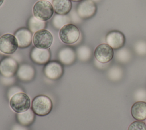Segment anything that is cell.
Returning <instances> with one entry per match:
<instances>
[{"label": "cell", "instance_id": "obj_21", "mask_svg": "<svg viewBox=\"0 0 146 130\" xmlns=\"http://www.w3.org/2000/svg\"><path fill=\"white\" fill-rule=\"evenodd\" d=\"M131 52L130 51L125 48H121L117 51L116 58L117 60L122 63H125L129 61L131 58Z\"/></svg>", "mask_w": 146, "mask_h": 130}, {"label": "cell", "instance_id": "obj_20", "mask_svg": "<svg viewBox=\"0 0 146 130\" xmlns=\"http://www.w3.org/2000/svg\"><path fill=\"white\" fill-rule=\"evenodd\" d=\"M70 19L66 15L56 14L52 19V24L57 29H61L63 26L68 24Z\"/></svg>", "mask_w": 146, "mask_h": 130}, {"label": "cell", "instance_id": "obj_28", "mask_svg": "<svg viewBox=\"0 0 146 130\" xmlns=\"http://www.w3.org/2000/svg\"><path fill=\"white\" fill-rule=\"evenodd\" d=\"M3 1L4 0H0V6L2 5V3H3Z\"/></svg>", "mask_w": 146, "mask_h": 130}, {"label": "cell", "instance_id": "obj_12", "mask_svg": "<svg viewBox=\"0 0 146 130\" xmlns=\"http://www.w3.org/2000/svg\"><path fill=\"white\" fill-rule=\"evenodd\" d=\"M14 36L17 40L18 47L21 48L29 47L33 41L31 31L26 28L19 29L15 32Z\"/></svg>", "mask_w": 146, "mask_h": 130}, {"label": "cell", "instance_id": "obj_22", "mask_svg": "<svg viewBox=\"0 0 146 130\" xmlns=\"http://www.w3.org/2000/svg\"><path fill=\"white\" fill-rule=\"evenodd\" d=\"M123 75L122 70L117 66L112 67L108 72V77L113 80H119Z\"/></svg>", "mask_w": 146, "mask_h": 130}, {"label": "cell", "instance_id": "obj_14", "mask_svg": "<svg viewBox=\"0 0 146 130\" xmlns=\"http://www.w3.org/2000/svg\"><path fill=\"white\" fill-rule=\"evenodd\" d=\"M131 113L136 120L143 121L146 119V102L137 101L131 107Z\"/></svg>", "mask_w": 146, "mask_h": 130}, {"label": "cell", "instance_id": "obj_19", "mask_svg": "<svg viewBox=\"0 0 146 130\" xmlns=\"http://www.w3.org/2000/svg\"><path fill=\"white\" fill-rule=\"evenodd\" d=\"M46 27V22L39 20L35 17H31L29 21V27L30 30L33 32H35Z\"/></svg>", "mask_w": 146, "mask_h": 130}, {"label": "cell", "instance_id": "obj_25", "mask_svg": "<svg viewBox=\"0 0 146 130\" xmlns=\"http://www.w3.org/2000/svg\"><path fill=\"white\" fill-rule=\"evenodd\" d=\"M135 49L136 52L141 55L146 54V42L141 40L137 42L135 46Z\"/></svg>", "mask_w": 146, "mask_h": 130}, {"label": "cell", "instance_id": "obj_1", "mask_svg": "<svg viewBox=\"0 0 146 130\" xmlns=\"http://www.w3.org/2000/svg\"><path fill=\"white\" fill-rule=\"evenodd\" d=\"M31 109L34 113L38 116H46L50 113L52 109V101L46 95H38L32 101Z\"/></svg>", "mask_w": 146, "mask_h": 130}, {"label": "cell", "instance_id": "obj_16", "mask_svg": "<svg viewBox=\"0 0 146 130\" xmlns=\"http://www.w3.org/2000/svg\"><path fill=\"white\" fill-rule=\"evenodd\" d=\"M17 74L19 79L24 82H27L32 80L34 77L35 70L31 66L23 64L18 68Z\"/></svg>", "mask_w": 146, "mask_h": 130}, {"label": "cell", "instance_id": "obj_27", "mask_svg": "<svg viewBox=\"0 0 146 130\" xmlns=\"http://www.w3.org/2000/svg\"><path fill=\"white\" fill-rule=\"evenodd\" d=\"M73 2H80V1H82L83 0H71Z\"/></svg>", "mask_w": 146, "mask_h": 130}, {"label": "cell", "instance_id": "obj_29", "mask_svg": "<svg viewBox=\"0 0 146 130\" xmlns=\"http://www.w3.org/2000/svg\"><path fill=\"white\" fill-rule=\"evenodd\" d=\"M92 1H94H94H99V0H92Z\"/></svg>", "mask_w": 146, "mask_h": 130}, {"label": "cell", "instance_id": "obj_8", "mask_svg": "<svg viewBox=\"0 0 146 130\" xmlns=\"http://www.w3.org/2000/svg\"><path fill=\"white\" fill-rule=\"evenodd\" d=\"M96 5L92 0L82 1L78 5L76 13L82 19H88L93 17L96 11Z\"/></svg>", "mask_w": 146, "mask_h": 130}, {"label": "cell", "instance_id": "obj_23", "mask_svg": "<svg viewBox=\"0 0 146 130\" xmlns=\"http://www.w3.org/2000/svg\"><path fill=\"white\" fill-rule=\"evenodd\" d=\"M91 50L86 46H81L78 49V55L80 59L82 60H88L91 56Z\"/></svg>", "mask_w": 146, "mask_h": 130}, {"label": "cell", "instance_id": "obj_4", "mask_svg": "<svg viewBox=\"0 0 146 130\" xmlns=\"http://www.w3.org/2000/svg\"><path fill=\"white\" fill-rule=\"evenodd\" d=\"M59 36L63 43L67 44H74L79 39L80 31L75 25L68 23L60 29Z\"/></svg>", "mask_w": 146, "mask_h": 130}, {"label": "cell", "instance_id": "obj_11", "mask_svg": "<svg viewBox=\"0 0 146 130\" xmlns=\"http://www.w3.org/2000/svg\"><path fill=\"white\" fill-rule=\"evenodd\" d=\"M44 73L48 79L51 80L58 79L63 74L62 66L58 62H48L44 68Z\"/></svg>", "mask_w": 146, "mask_h": 130}, {"label": "cell", "instance_id": "obj_2", "mask_svg": "<svg viewBox=\"0 0 146 130\" xmlns=\"http://www.w3.org/2000/svg\"><path fill=\"white\" fill-rule=\"evenodd\" d=\"M54 12L52 5L47 0L37 1L33 7L34 17L43 21L49 20L52 17Z\"/></svg>", "mask_w": 146, "mask_h": 130}, {"label": "cell", "instance_id": "obj_15", "mask_svg": "<svg viewBox=\"0 0 146 130\" xmlns=\"http://www.w3.org/2000/svg\"><path fill=\"white\" fill-rule=\"evenodd\" d=\"M54 10L57 14L67 15L71 10V0H52Z\"/></svg>", "mask_w": 146, "mask_h": 130}, {"label": "cell", "instance_id": "obj_6", "mask_svg": "<svg viewBox=\"0 0 146 130\" xmlns=\"http://www.w3.org/2000/svg\"><path fill=\"white\" fill-rule=\"evenodd\" d=\"M18 47L15 36L11 34H5L0 36V51L5 54H12Z\"/></svg>", "mask_w": 146, "mask_h": 130}, {"label": "cell", "instance_id": "obj_10", "mask_svg": "<svg viewBox=\"0 0 146 130\" xmlns=\"http://www.w3.org/2000/svg\"><path fill=\"white\" fill-rule=\"evenodd\" d=\"M106 40L113 49H119L124 44L125 36L120 31H112L106 35Z\"/></svg>", "mask_w": 146, "mask_h": 130}, {"label": "cell", "instance_id": "obj_17", "mask_svg": "<svg viewBox=\"0 0 146 130\" xmlns=\"http://www.w3.org/2000/svg\"><path fill=\"white\" fill-rule=\"evenodd\" d=\"M58 57L62 63L70 64L75 61L76 54L72 48L70 47H64L59 52Z\"/></svg>", "mask_w": 146, "mask_h": 130}, {"label": "cell", "instance_id": "obj_9", "mask_svg": "<svg viewBox=\"0 0 146 130\" xmlns=\"http://www.w3.org/2000/svg\"><path fill=\"white\" fill-rule=\"evenodd\" d=\"M18 68L17 61L12 58H5L0 62V74L6 78H10L14 75L17 72Z\"/></svg>", "mask_w": 146, "mask_h": 130}, {"label": "cell", "instance_id": "obj_18", "mask_svg": "<svg viewBox=\"0 0 146 130\" xmlns=\"http://www.w3.org/2000/svg\"><path fill=\"white\" fill-rule=\"evenodd\" d=\"M35 113L32 109H29L27 111L18 113L17 115V119L18 122L22 125L29 126L30 125L35 119Z\"/></svg>", "mask_w": 146, "mask_h": 130}, {"label": "cell", "instance_id": "obj_7", "mask_svg": "<svg viewBox=\"0 0 146 130\" xmlns=\"http://www.w3.org/2000/svg\"><path fill=\"white\" fill-rule=\"evenodd\" d=\"M114 55L113 48L108 44L102 43L98 45L94 51V56L98 62L105 64L110 62Z\"/></svg>", "mask_w": 146, "mask_h": 130}, {"label": "cell", "instance_id": "obj_5", "mask_svg": "<svg viewBox=\"0 0 146 130\" xmlns=\"http://www.w3.org/2000/svg\"><path fill=\"white\" fill-rule=\"evenodd\" d=\"M53 42V36L46 29H42L34 33L33 36V43L35 47L40 49H48Z\"/></svg>", "mask_w": 146, "mask_h": 130}, {"label": "cell", "instance_id": "obj_26", "mask_svg": "<svg viewBox=\"0 0 146 130\" xmlns=\"http://www.w3.org/2000/svg\"><path fill=\"white\" fill-rule=\"evenodd\" d=\"M25 127V126L22 125H15L13 127L11 130H27V129Z\"/></svg>", "mask_w": 146, "mask_h": 130}, {"label": "cell", "instance_id": "obj_3", "mask_svg": "<svg viewBox=\"0 0 146 130\" xmlns=\"http://www.w3.org/2000/svg\"><path fill=\"white\" fill-rule=\"evenodd\" d=\"M30 99L27 94L19 92L13 95L10 99V106L16 113H22L30 109Z\"/></svg>", "mask_w": 146, "mask_h": 130}, {"label": "cell", "instance_id": "obj_13", "mask_svg": "<svg viewBox=\"0 0 146 130\" xmlns=\"http://www.w3.org/2000/svg\"><path fill=\"white\" fill-rule=\"evenodd\" d=\"M30 58L36 64H46L50 59V50L48 49H40L34 47L30 52Z\"/></svg>", "mask_w": 146, "mask_h": 130}, {"label": "cell", "instance_id": "obj_24", "mask_svg": "<svg viewBox=\"0 0 146 130\" xmlns=\"http://www.w3.org/2000/svg\"><path fill=\"white\" fill-rule=\"evenodd\" d=\"M128 130H146V125L143 121H135L129 125Z\"/></svg>", "mask_w": 146, "mask_h": 130}]
</instances>
